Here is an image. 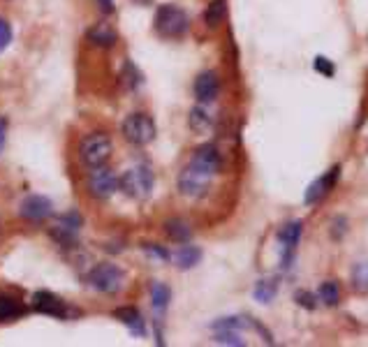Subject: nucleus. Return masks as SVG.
Instances as JSON below:
<instances>
[{"mask_svg": "<svg viewBox=\"0 0 368 347\" xmlns=\"http://www.w3.org/2000/svg\"><path fill=\"white\" fill-rule=\"evenodd\" d=\"M220 169V153L213 144H204L190 157V162L183 167L179 174V190L190 199L204 197L206 190L211 188L213 176Z\"/></svg>", "mask_w": 368, "mask_h": 347, "instance_id": "nucleus-1", "label": "nucleus"}, {"mask_svg": "<svg viewBox=\"0 0 368 347\" xmlns=\"http://www.w3.org/2000/svg\"><path fill=\"white\" fill-rule=\"evenodd\" d=\"M153 28L158 35L164 37V40H181L190 28V19L186 14V10H181L179 5L167 3L155 10Z\"/></svg>", "mask_w": 368, "mask_h": 347, "instance_id": "nucleus-2", "label": "nucleus"}, {"mask_svg": "<svg viewBox=\"0 0 368 347\" xmlns=\"http://www.w3.org/2000/svg\"><path fill=\"white\" fill-rule=\"evenodd\" d=\"M77 153H79V160L84 167H88V169L102 167V165H107V160H109L113 153V142L107 132H91V135H86L79 142Z\"/></svg>", "mask_w": 368, "mask_h": 347, "instance_id": "nucleus-3", "label": "nucleus"}, {"mask_svg": "<svg viewBox=\"0 0 368 347\" xmlns=\"http://www.w3.org/2000/svg\"><path fill=\"white\" fill-rule=\"evenodd\" d=\"M120 130H123V137L128 139L132 146H146V144H151L155 139L153 118L142 111L130 113V116L123 121V125H120Z\"/></svg>", "mask_w": 368, "mask_h": 347, "instance_id": "nucleus-4", "label": "nucleus"}, {"mask_svg": "<svg viewBox=\"0 0 368 347\" xmlns=\"http://www.w3.org/2000/svg\"><path fill=\"white\" fill-rule=\"evenodd\" d=\"M118 188L132 199H146L153 190V172L149 167H132L118 179Z\"/></svg>", "mask_w": 368, "mask_h": 347, "instance_id": "nucleus-5", "label": "nucleus"}, {"mask_svg": "<svg viewBox=\"0 0 368 347\" xmlns=\"http://www.w3.org/2000/svg\"><path fill=\"white\" fill-rule=\"evenodd\" d=\"M123 280H125L123 271L111 262L98 264V267L88 273V282H91V287H95L98 292H105V294L118 292V289L123 287Z\"/></svg>", "mask_w": 368, "mask_h": 347, "instance_id": "nucleus-6", "label": "nucleus"}, {"mask_svg": "<svg viewBox=\"0 0 368 347\" xmlns=\"http://www.w3.org/2000/svg\"><path fill=\"white\" fill-rule=\"evenodd\" d=\"M118 190V176L111 169L102 167H93L88 172V192L95 199H109L113 192Z\"/></svg>", "mask_w": 368, "mask_h": 347, "instance_id": "nucleus-7", "label": "nucleus"}, {"mask_svg": "<svg viewBox=\"0 0 368 347\" xmlns=\"http://www.w3.org/2000/svg\"><path fill=\"white\" fill-rule=\"evenodd\" d=\"M52 211H54L52 199L42 197V194H28V197L21 201V206H19L21 218L28 220V223H44V220L52 216Z\"/></svg>", "mask_w": 368, "mask_h": 347, "instance_id": "nucleus-8", "label": "nucleus"}, {"mask_svg": "<svg viewBox=\"0 0 368 347\" xmlns=\"http://www.w3.org/2000/svg\"><path fill=\"white\" fill-rule=\"evenodd\" d=\"M33 308L37 313H42V315H49V317H67V306H65V301L61 299V296H56L54 292H35L33 296Z\"/></svg>", "mask_w": 368, "mask_h": 347, "instance_id": "nucleus-9", "label": "nucleus"}, {"mask_svg": "<svg viewBox=\"0 0 368 347\" xmlns=\"http://www.w3.org/2000/svg\"><path fill=\"white\" fill-rule=\"evenodd\" d=\"M220 93V79L218 74L211 72V69H206V72H202L197 79H195V98L199 100V102H213L215 98H218Z\"/></svg>", "mask_w": 368, "mask_h": 347, "instance_id": "nucleus-10", "label": "nucleus"}, {"mask_svg": "<svg viewBox=\"0 0 368 347\" xmlns=\"http://www.w3.org/2000/svg\"><path fill=\"white\" fill-rule=\"evenodd\" d=\"M299 238H301V220H292V223L283 225L281 232H278V241L283 243V262H285V267L290 264L292 252H294Z\"/></svg>", "mask_w": 368, "mask_h": 347, "instance_id": "nucleus-11", "label": "nucleus"}, {"mask_svg": "<svg viewBox=\"0 0 368 347\" xmlns=\"http://www.w3.org/2000/svg\"><path fill=\"white\" fill-rule=\"evenodd\" d=\"M338 174H340V167H334V169H329L325 176H320L317 181L310 183L308 190H306V204H317V201L325 197V194L336 186Z\"/></svg>", "mask_w": 368, "mask_h": 347, "instance_id": "nucleus-12", "label": "nucleus"}, {"mask_svg": "<svg viewBox=\"0 0 368 347\" xmlns=\"http://www.w3.org/2000/svg\"><path fill=\"white\" fill-rule=\"evenodd\" d=\"M88 42L95 44V47H102V49H111L113 44L118 42V33L113 30L111 23H95V26L88 30Z\"/></svg>", "mask_w": 368, "mask_h": 347, "instance_id": "nucleus-13", "label": "nucleus"}, {"mask_svg": "<svg viewBox=\"0 0 368 347\" xmlns=\"http://www.w3.org/2000/svg\"><path fill=\"white\" fill-rule=\"evenodd\" d=\"M116 317L123 322V324L128 326V329L135 333V336H144V333H146L144 317H142V313H139L137 308H130V306L118 308V311H116Z\"/></svg>", "mask_w": 368, "mask_h": 347, "instance_id": "nucleus-14", "label": "nucleus"}, {"mask_svg": "<svg viewBox=\"0 0 368 347\" xmlns=\"http://www.w3.org/2000/svg\"><path fill=\"white\" fill-rule=\"evenodd\" d=\"M171 260H174V264L181 271H188V269L197 267V262L202 260V250L197 248V245H181V248L174 252Z\"/></svg>", "mask_w": 368, "mask_h": 347, "instance_id": "nucleus-15", "label": "nucleus"}, {"mask_svg": "<svg viewBox=\"0 0 368 347\" xmlns=\"http://www.w3.org/2000/svg\"><path fill=\"white\" fill-rule=\"evenodd\" d=\"M164 232H167V236L174 243H188L190 236H193V230H190V225L186 223V220H181V218L167 220V223H164Z\"/></svg>", "mask_w": 368, "mask_h": 347, "instance_id": "nucleus-16", "label": "nucleus"}, {"mask_svg": "<svg viewBox=\"0 0 368 347\" xmlns=\"http://www.w3.org/2000/svg\"><path fill=\"white\" fill-rule=\"evenodd\" d=\"M23 313H26V308H23L21 301L14 299V296L0 294V322L17 320V317H21Z\"/></svg>", "mask_w": 368, "mask_h": 347, "instance_id": "nucleus-17", "label": "nucleus"}, {"mask_svg": "<svg viewBox=\"0 0 368 347\" xmlns=\"http://www.w3.org/2000/svg\"><path fill=\"white\" fill-rule=\"evenodd\" d=\"M227 16V0H211V5L204 12V21L208 28H218Z\"/></svg>", "mask_w": 368, "mask_h": 347, "instance_id": "nucleus-18", "label": "nucleus"}, {"mask_svg": "<svg viewBox=\"0 0 368 347\" xmlns=\"http://www.w3.org/2000/svg\"><path fill=\"white\" fill-rule=\"evenodd\" d=\"M151 299H153V311L164 313V308H167L169 299H171L169 287L162 285V282H153V285H151Z\"/></svg>", "mask_w": 368, "mask_h": 347, "instance_id": "nucleus-19", "label": "nucleus"}, {"mask_svg": "<svg viewBox=\"0 0 368 347\" xmlns=\"http://www.w3.org/2000/svg\"><path fill=\"white\" fill-rule=\"evenodd\" d=\"M276 292H278L276 278H264V280H259L255 285V299L262 301V304H269V301L276 296Z\"/></svg>", "mask_w": 368, "mask_h": 347, "instance_id": "nucleus-20", "label": "nucleus"}, {"mask_svg": "<svg viewBox=\"0 0 368 347\" xmlns=\"http://www.w3.org/2000/svg\"><path fill=\"white\" fill-rule=\"evenodd\" d=\"M320 301H325L327 306H336L340 301V289H338V285H336L334 280H325L320 285Z\"/></svg>", "mask_w": 368, "mask_h": 347, "instance_id": "nucleus-21", "label": "nucleus"}, {"mask_svg": "<svg viewBox=\"0 0 368 347\" xmlns=\"http://www.w3.org/2000/svg\"><path fill=\"white\" fill-rule=\"evenodd\" d=\"M352 287L357 289L359 294L368 292V262H361L352 271Z\"/></svg>", "mask_w": 368, "mask_h": 347, "instance_id": "nucleus-22", "label": "nucleus"}, {"mask_svg": "<svg viewBox=\"0 0 368 347\" xmlns=\"http://www.w3.org/2000/svg\"><path fill=\"white\" fill-rule=\"evenodd\" d=\"M190 128H193L195 132H206L208 128H211V116L199 109V107H195L193 113H190Z\"/></svg>", "mask_w": 368, "mask_h": 347, "instance_id": "nucleus-23", "label": "nucleus"}, {"mask_svg": "<svg viewBox=\"0 0 368 347\" xmlns=\"http://www.w3.org/2000/svg\"><path fill=\"white\" fill-rule=\"evenodd\" d=\"M142 81V74L137 72V67L130 60H125L123 69H120V84L125 88H137V84Z\"/></svg>", "mask_w": 368, "mask_h": 347, "instance_id": "nucleus-24", "label": "nucleus"}, {"mask_svg": "<svg viewBox=\"0 0 368 347\" xmlns=\"http://www.w3.org/2000/svg\"><path fill=\"white\" fill-rule=\"evenodd\" d=\"M313 67L320 74H325V77H334V74H336V65H334L332 60H327L325 56H317L315 63H313Z\"/></svg>", "mask_w": 368, "mask_h": 347, "instance_id": "nucleus-25", "label": "nucleus"}, {"mask_svg": "<svg viewBox=\"0 0 368 347\" xmlns=\"http://www.w3.org/2000/svg\"><path fill=\"white\" fill-rule=\"evenodd\" d=\"M294 299H296V304L303 306L306 311H313L315 308V294L313 292H306V289H299V292L294 294Z\"/></svg>", "mask_w": 368, "mask_h": 347, "instance_id": "nucleus-26", "label": "nucleus"}, {"mask_svg": "<svg viewBox=\"0 0 368 347\" xmlns=\"http://www.w3.org/2000/svg\"><path fill=\"white\" fill-rule=\"evenodd\" d=\"M10 42H12V28L5 19H0V52H5L10 47Z\"/></svg>", "mask_w": 368, "mask_h": 347, "instance_id": "nucleus-27", "label": "nucleus"}, {"mask_svg": "<svg viewBox=\"0 0 368 347\" xmlns=\"http://www.w3.org/2000/svg\"><path fill=\"white\" fill-rule=\"evenodd\" d=\"M144 248H146V250H149V252H151V255H155V257H158V260H169V252H167V250H164V248H158V245H155V243H146V245H144Z\"/></svg>", "mask_w": 368, "mask_h": 347, "instance_id": "nucleus-28", "label": "nucleus"}, {"mask_svg": "<svg viewBox=\"0 0 368 347\" xmlns=\"http://www.w3.org/2000/svg\"><path fill=\"white\" fill-rule=\"evenodd\" d=\"M98 8H100V12H102L105 16H109V14H113V0H98Z\"/></svg>", "mask_w": 368, "mask_h": 347, "instance_id": "nucleus-29", "label": "nucleus"}, {"mask_svg": "<svg viewBox=\"0 0 368 347\" xmlns=\"http://www.w3.org/2000/svg\"><path fill=\"white\" fill-rule=\"evenodd\" d=\"M5 130H8V121L0 118V144H3V139H5Z\"/></svg>", "mask_w": 368, "mask_h": 347, "instance_id": "nucleus-30", "label": "nucleus"}, {"mask_svg": "<svg viewBox=\"0 0 368 347\" xmlns=\"http://www.w3.org/2000/svg\"><path fill=\"white\" fill-rule=\"evenodd\" d=\"M139 3H149V0H139Z\"/></svg>", "mask_w": 368, "mask_h": 347, "instance_id": "nucleus-31", "label": "nucleus"}]
</instances>
